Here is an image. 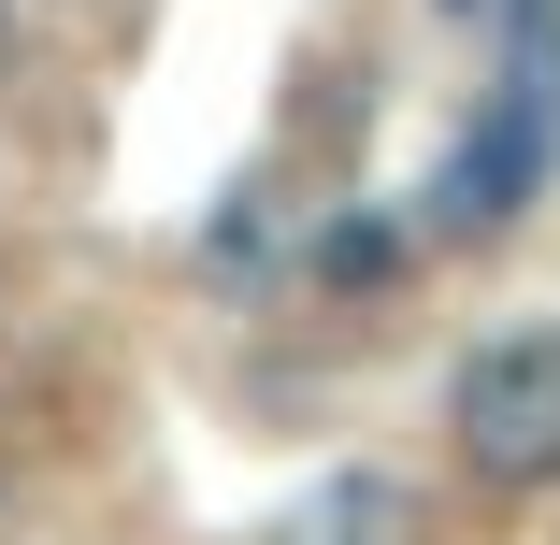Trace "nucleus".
Segmentation results:
<instances>
[{"label": "nucleus", "mask_w": 560, "mask_h": 545, "mask_svg": "<svg viewBox=\"0 0 560 545\" xmlns=\"http://www.w3.org/2000/svg\"><path fill=\"white\" fill-rule=\"evenodd\" d=\"M445 430H460L475 488H560V331H489L445 388Z\"/></svg>", "instance_id": "nucleus-1"}, {"label": "nucleus", "mask_w": 560, "mask_h": 545, "mask_svg": "<svg viewBox=\"0 0 560 545\" xmlns=\"http://www.w3.org/2000/svg\"><path fill=\"white\" fill-rule=\"evenodd\" d=\"M546 100H560V58H532V72H517V86L489 100V130H475L460 158H445L431 215H445V230H460V245H489L503 215L532 201V173H546Z\"/></svg>", "instance_id": "nucleus-2"}, {"label": "nucleus", "mask_w": 560, "mask_h": 545, "mask_svg": "<svg viewBox=\"0 0 560 545\" xmlns=\"http://www.w3.org/2000/svg\"><path fill=\"white\" fill-rule=\"evenodd\" d=\"M273 545H417V502H402L388 474H316V488L273 517Z\"/></svg>", "instance_id": "nucleus-3"}, {"label": "nucleus", "mask_w": 560, "mask_h": 545, "mask_svg": "<svg viewBox=\"0 0 560 545\" xmlns=\"http://www.w3.org/2000/svg\"><path fill=\"white\" fill-rule=\"evenodd\" d=\"M30 72V0H0V86Z\"/></svg>", "instance_id": "nucleus-4"}, {"label": "nucleus", "mask_w": 560, "mask_h": 545, "mask_svg": "<svg viewBox=\"0 0 560 545\" xmlns=\"http://www.w3.org/2000/svg\"><path fill=\"white\" fill-rule=\"evenodd\" d=\"M58 15H130V0H58Z\"/></svg>", "instance_id": "nucleus-5"}, {"label": "nucleus", "mask_w": 560, "mask_h": 545, "mask_svg": "<svg viewBox=\"0 0 560 545\" xmlns=\"http://www.w3.org/2000/svg\"><path fill=\"white\" fill-rule=\"evenodd\" d=\"M460 15H475V0H460Z\"/></svg>", "instance_id": "nucleus-6"}]
</instances>
